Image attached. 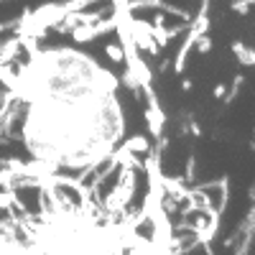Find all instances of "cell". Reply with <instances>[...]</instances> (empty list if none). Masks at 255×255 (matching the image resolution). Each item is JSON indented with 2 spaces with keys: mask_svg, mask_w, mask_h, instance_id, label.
Wrapping results in <instances>:
<instances>
[{
  "mask_svg": "<svg viewBox=\"0 0 255 255\" xmlns=\"http://www.w3.org/2000/svg\"><path fill=\"white\" fill-rule=\"evenodd\" d=\"M151 138L148 135H133V138H128L125 143H123V148L125 151H130V153H148L151 151Z\"/></svg>",
  "mask_w": 255,
  "mask_h": 255,
  "instance_id": "cell-4",
  "label": "cell"
},
{
  "mask_svg": "<svg viewBox=\"0 0 255 255\" xmlns=\"http://www.w3.org/2000/svg\"><path fill=\"white\" fill-rule=\"evenodd\" d=\"M253 3H255V0H230V8L235 10L238 15H248L250 8H253Z\"/></svg>",
  "mask_w": 255,
  "mask_h": 255,
  "instance_id": "cell-7",
  "label": "cell"
},
{
  "mask_svg": "<svg viewBox=\"0 0 255 255\" xmlns=\"http://www.w3.org/2000/svg\"><path fill=\"white\" fill-rule=\"evenodd\" d=\"M105 54H108L115 64H123V59H125V54H123V46H120V44H108V46H105Z\"/></svg>",
  "mask_w": 255,
  "mask_h": 255,
  "instance_id": "cell-9",
  "label": "cell"
},
{
  "mask_svg": "<svg viewBox=\"0 0 255 255\" xmlns=\"http://www.w3.org/2000/svg\"><path fill=\"white\" fill-rule=\"evenodd\" d=\"M0 92H3V90H0Z\"/></svg>",
  "mask_w": 255,
  "mask_h": 255,
  "instance_id": "cell-15",
  "label": "cell"
},
{
  "mask_svg": "<svg viewBox=\"0 0 255 255\" xmlns=\"http://www.w3.org/2000/svg\"><path fill=\"white\" fill-rule=\"evenodd\" d=\"M166 69H171V59H161V61H158V72L163 74Z\"/></svg>",
  "mask_w": 255,
  "mask_h": 255,
  "instance_id": "cell-13",
  "label": "cell"
},
{
  "mask_svg": "<svg viewBox=\"0 0 255 255\" xmlns=\"http://www.w3.org/2000/svg\"><path fill=\"white\" fill-rule=\"evenodd\" d=\"M243 84H245V77H243V74H235V77H232V87H230V90L225 92V97H222V100H225V108H230V105L238 100V95H240V90H243Z\"/></svg>",
  "mask_w": 255,
  "mask_h": 255,
  "instance_id": "cell-5",
  "label": "cell"
},
{
  "mask_svg": "<svg viewBox=\"0 0 255 255\" xmlns=\"http://www.w3.org/2000/svg\"><path fill=\"white\" fill-rule=\"evenodd\" d=\"M232 54L238 56V61L243 64V67H253L255 64V51L250 46H245V41H240V38L232 41Z\"/></svg>",
  "mask_w": 255,
  "mask_h": 255,
  "instance_id": "cell-3",
  "label": "cell"
},
{
  "mask_svg": "<svg viewBox=\"0 0 255 255\" xmlns=\"http://www.w3.org/2000/svg\"><path fill=\"white\" fill-rule=\"evenodd\" d=\"M135 181H138V171L130 166H123L118 171V184L105 199H100V207L108 212V215H123L128 212V204L133 202L135 194Z\"/></svg>",
  "mask_w": 255,
  "mask_h": 255,
  "instance_id": "cell-1",
  "label": "cell"
},
{
  "mask_svg": "<svg viewBox=\"0 0 255 255\" xmlns=\"http://www.w3.org/2000/svg\"><path fill=\"white\" fill-rule=\"evenodd\" d=\"M194 49H197L199 54H209V51H212V38H209V33L197 36V41H194Z\"/></svg>",
  "mask_w": 255,
  "mask_h": 255,
  "instance_id": "cell-10",
  "label": "cell"
},
{
  "mask_svg": "<svg viewBox=\"0 0 255 255\" xmlns=\"http://www.w3.org/2000/svg\"><path fill=\"white\" fill-rule=\"evenodd\" d=\"M13 197H15V189H3L0 191V212H10Z\"/></svg>",
  "mask_w": 255,
  "mask_h": 255,
  "instance_id": "cell-8",
  "label": "cell"
},
{
  "mask_svg": "<svg viewBox=\"0 0 255 255\" xmlns=\"http://www.w3.org/2000/svg\"><path fill=\"white\" fill-rule=\"evenodd\" d=\"M191 87H194V82H191L189 77H181V90H184V92H189Z\"/></svg>",
  "mask_w": 255,
  "mask_h": 255,
  "instance_id": "cell-14",
  "label": "cell"
},
{
  "mask_svg": "<svg viewBox=\"0 0 255 255\" xmlns=\"http://www.w3.org/2000/svg\"><path fill=\"white\" fill-rule=\"evenodd\" d=\"M181 179H184L186 184H197V156H194V153H189V158H186V163H184Z\"/></svg>",
  "mask_w": 255,
  "mask_h": 255,
  "instance_id": "cell-6",
  "label": "cell"
},
{
  "mask_svg": "<svg viewBox=\"0 0 255 255\" xmlns=\"http://www.w3.org/2000/svg\"><path fill=\"white\" fill-rule=\"evenodd\" d=\"M225 92H227V84H225V82H217V84H215V92H212V95H215V100H222Z\"/></svg>",
  "mask_w": 255,
  "mask_h": 255,
  "instance_id": "cell-12",
  "label": "cell"
},
{
  "mask_svg": "<svg viewBox=\"0 0 255 255\" xmlns=\"http://www.w3.org/2000/svg\"><path fill=\"white\" fill-rule=\"evenodd\" d=\"M18 26V18H13V20H0V33H8V31H13Z\"/></svg>",
  "mask_w": 255,
  "mask_h": 255,
  "instance_id": "cell-11",
  "label": "cell"
},
{
  "mask_svg": "<svg viewBox=\"0 0 255 255\" xmlns=\"http://www.w3.org/2000/svg\"><path fill=\"white\" fill-rule=\"evenodd\" d=\"M128 28H130V38L138 51H148L151 56H158L161 54V46L153 41V26L148 23V20H135L130 18V23H128Z\"/></svg>",
  "mask_w": 255,
  "mask_h": 255,
  "instance_id": "cell-2",
  "label": "cell"
}]
</instances>
